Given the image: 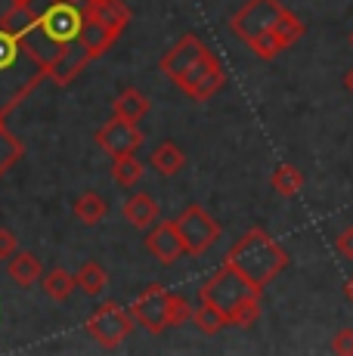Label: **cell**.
Here are the masks:
<instances>
[{"label": "cell", "mask_w": 353, "mask_h": 356, "mask_svg": "<svg viewBox=\"0 0 353 356\" xmlns=\"http://www.w3.org/2000/svg\"><path fill=\"white\" fill-rule=\"evenodd\" d=\"M40 38L38 13L16 0H0V115L10 118L47 81L50 56L31 44Z\"/></svg>", "instance_id": "obj_1"}, {"label": "cell", "mask_w": 353, "mask_h": 356, "mask_svg": "<svg viewBox=\"0 0 353 356\" xmlns=\"http://www.w3.org/2000/svg\"><path fill=\"white\" fill-rule=\"evenodd\" d=\"M261 289H254L236 266H229L223 260L220 270L214 276H208L205 285L199 289V300H208L217 310H223L229 325L251 328L261 319Z\"/></svg>", "instance_id": "obj_2"}, {"label": "cell", "mask_w": 353, "mask_h": 356, "mask_svg": "<svg viewBox=\"0 0 353 356\" xmlns=\"http://www.w3.org/2000/svg\"><path fill=\"white\" fill-rule=\"evenodd\" d=\"M227 264L236 266L254 289L263 291L285 270V266L291 264V254L276 242L273 236H270L267 229L254 227L227 251Z\"/></svg>", "instance_id": "obj_3"}, {"label": "cell", "mask_w": 353, "mask_h": 356, "mask_svg": "<svg viewBox=\"0 0 353 356\" xmlns=\"http://www.w3.org/2000/svg\"><path fill=\"white\" fill-rule=\"evenodd\" d=\"M285 10H288V6H282L279 0H248L245 6H239V10L233 13L229 29H233L236 38H239L242 44H248V50H251L254 44H261L263 38L273 34Z\"/></svg>", "instance_id": "obj_4"}, {"label": "cell", "mask_w": 353, "mask_h": 356, "mask_svg": "<svg viewBox=\"0 0 353 356\" xmlns=\"http://www.w3.org/2000/svg\"><path fill=\"white\" fill-rule=\"evenodd\" d=\"M133 323H137V319H133L131 310H124V307L115 304V300H103V304H97V310L87 316L84 328L99 347L115 350V347H121L131 338Z\"/></svg>", "instance_id": "obj_5"}, {"label": "cell", "mask_w": 353, "mask_h": 356, "mask_svg": "<svg viewBox=\"0 0 353 356\" xmlns=\"http://www.w3.org/2000/svg\"><path fill=\"white\" fill-rule=\"evenodd\" d=\"M84 29V6L53 0L44 13H38V31L50 47H63L74 40Z\"/></svg>", "instance_id": "obj_6"}, {"label": "cell", "mask_w": 353, "mask_h": 356, "mask_svg": "<svg viewBox=\"0 0 353 356\" xmlns=\"http://www.w3.org/2000/svg\"><path fill=\"white\" fill-rule=\"evenodd\" d=\"M223 84H227V72H223L220 59H217L211 50H208L192 68H186V72L176 78V87L195 102H205V99L217 97V93L223 90Z\"/></svg>", "instance_id": "obj_7"}, {"label": "cell", "mask_w": 353, "mask_h": 356, "mask_svg": "<svg viewBox=\"0 0 353 356\" xmlns=\"http://www.w3.org/2000/svg\"><path fill=\"white\" fill-rule=\"evenodd\" d=\"M176 229H180V236H183L186 254H192V257H202L217 238L223 236L220 223H217L202 204H189V208L176 217Z\"/></svg>", "instance_id": "obj_8"}, {"label": "cell", "mask_w": 353, "mask_h": 356, "mask_svg": "<svg viewBox=\"0 0 353 356\" xmlns=\"http://www.w3.org/2000/svg\"><path fill=\"white\" fill-rule=\"evenodd\" d=\"M131 313L149 334L167 332V328H171V319H167V289L158 282L146 285V289L137 294V300H133Z\"/></svg>", "instance_id": "obj_9"}, {"label": "cell", "mask_w": 353, "mask_h": 356, "mask_svg": "<svg viewBox=\"0 0 353 356\" xmlns=\"http://www.w3.org/2000/svg\"><path fill=\"white\" fill-rule=\"evenodd\" d=\"M90 63H93L90 50L84 47V40H81V38H74V40H69V44H63V47H56V50L50 53L47 78H50L56 87H65V84H72V81L78 78V74L84 72Z\"/></svg>", "instance_id": "obj_10"}, {"label": "cell", "mask_w": 353, "mask_h": 356, "mask_svg": "<svg viewBox=\"0 0 353 356\" xmlns=\"http://www.w3.org/2000/svg\"><path fill=\"white\" fill-rule=\"evenodd\" d=\"M142 143V130L133 124V121L121 118V115H112L103 127L97 130V146L106 149L112 159L118 155H133Z\"/></svg>", "instance_id": "obj_11"}, {"label": "cell", "mask_w": 353, "mask_h": 356, "mask_svg": "<svg viewBox=\"0 0 353 356\" xmlns=\"http://www.w3.org/2000/svg\"><path fill=\"white\" fill-rule=\"evenodd\" d=\"M146 251L158 260L161 266H171L186 254V245H183V236H180V229H176V220H158L155 227H149L146 229Z\"/></svg>", "instance_id": "obj_12"}, {"label": "cell", "mask_w": 353, "mask_h": 356, "mask_svg": "<svg viewBox=\"0 0 353 356\" xmlns=\"http://www.w3.org/2000/svg\"><path fill=\"white\" fill-rule=\"evenodd\" d=\"M301 38H304V22L291 10H285L282 19H279V25L273 29V34H270V38H263L261 44L251 47V53H254L257 59H267V63H270V59H276L282 50L295 47Z\"/></svg>", "instance_id": "obj_13"}, {"label": "cell", "mask_w": 353, "mask_h": 356, "mask_svg": "<svg viewBox=\"0 0 353 356\" xmlns=\"http://www.w3.org/2000/svg\"><path fill=\"white\" fill-rule=\"evenodd\" d=\"M205 53H208V47L202 44L199 34H183L171 50L161 56V72H165L167 81H174L176 84V78H180L186 68H192L202 56H205Z\"/></svg>", "instance_id": "obj_14"}, {"label": "cell", "mask_w": 353, "mask_h": 356, "mask_svg": "<svg viewBox=\"0 0 353 356\" xmlns=\"http://www.w3.org/2000/svg\"><path fill=\"white\" fill-rule=\"evenodd\" d=\"M121 214H124V220L131 223V227H137V229H149V227H155V223L161 220L158 202H155V198L149 195V193H133V195L124 202Z\"/></svg>", "instance_id": "obj_15"}, {"label": "cell", "mask_w": 353, "mask_h": 356, "mask_svg": "<svg viewBox=\"0 0 353 356\" xmlns=\"http://www.w3.org/2000/svg\"><path fill=\"white\" fill-rule=\"evenodd\" d=\"M84 13H90L93 19H99L103 25H108L115 34H124V29L131 25L133 13L124 0H93V3H84Z\"/></svg>", "instance_id": "obj_16"}, {"label": "cell", "mask_w": 353, "mask_h": 356, "mask_svg": "<svg viewBox=\"0 0 353 356\" xmlns=\"http://www.w3.org/2000/svg\"><path fill=\"white\" fill-rule=\"evenodd\" d=\"M81 40H84V47L90 50V56L93 59H99L103 53L108 50V47L115 44V40L121 38V34H115L108 25H103L99 19H93L90 13H84V29H81V34H78Z\"/></svg>", "instance_id": "obj_17"}, {"label": "cell", "mask_w": 353, "mask_h": 356, "mask_svg": "<svg viewBox=\"0 0 353 356\" xmlns=\"http://www.w3.org/2000/svg\"><path fill=\"white\" fill-rule=\"evenodd\" d=\"M6 273H10V279L19 289H31V285L40 282L44 266H40V260L35 254H28V251H16V254L6 260Z\"/></svg>", "instance_id": "obj_18"}, {"label": "cell", "mask_w": 353, "mask_h": 356, "mask_svg": "<svg viewBox=\"0 0 353 356\" xmlns=\"http://www.w3.org/2000/svg\"><path fill=\"white\" fill-rule=\"evenodd\" d=\"M149 164H152L161 177H176L186 168V152H183L174 140H161L158 146L152 149V155H149Z\"/></svg>", "instance_id": "obj_19"}, {"label": "cell", "mask_w": 353, "mask_h": 356, "mask_svg": "<svg viewBox=\"0 0 353 356\" xmlns=\"http://www.w3.org/2000/svg\"><path fill=\"white\" fill-rule=\"evenodd\" d=\"M72 211H74V217H78L81 223H87V227H97L99 220H106L108 202L97 193V189H87V193H81L78 198H74Z\"/></svg>", "instance_id": "obj_20"}, {"label": "cell", "mask_w": 353, "mask_h": 356, "mask_svg": "<svg viewBox=\"0 0 353 356\" xmlns=\"http://www.w3.org/2000/svg\"><path fill=\"white\" fill-rule=\"evenodd\" d=\"M22 155H25L22 140H19V136L6 127V118L0 115V180H3V177L10 174L19 161H22Z\"/></svg>", "instance_id": "obj_21"}, {"label": "cell", "mask_w": 353, "mask_h": 356, "mask_svg": "<svg viewBox=\"0 0 353 356\" xmlns=\"http://www.w3.org/2000/svg\"><path fill=\"white\" fill-rule=\"evenodd\" d=\"M115 115H121V118H127V121H133V124H140L142 118L149 115V99L142 97V93L137 90V87H127V90H121L118 97H115Z\"/></svg>", "instance_id": "obj_22"}, {"label": "cell", "mask_w": 353, "mask_h": 356, "mask_svg": "<svg viewBox=\"0 0 353 356\" xmlns=\"http://www.w3.org/2000/svg\"><path fill=\"white\" fill-rule=\"evenodd\" d=\"M40 289H44V294L50 300H69L72 298V291L78 289V279L72 276L69 270H63V266H53L47 276H40Z\"/></svg>", "instance_id": "obj_23"}, {"label": "cell", "mask_w": 353, "mask_h": 356, "mask_svg": "<svg viewBox=\"0 0 353 356\" xmlns=\"http://www.w3.org/2000/svg\"><path fill=\"white\" fill-rule=\"evenodd\" d=\"M74 279H78V289L87 294V298H99V294L106 291L108 285V273L103 264H97V260H84L81 264V270L74 273Z\"/></svg>", "instance_id": "obj_24"}, {"label": "cell", "mask_w": 353, "mask_h": 356, "mask_svg": "<svg viewBox=\"0 0 353 356\" xmlns=\"http://www.w3.org/2000/svg\"><path fill=\"white\" fill-rule=\"evenodd\" d=\"M270 186H273L276 195L295 198L297 193H301V186H304V174L295 168V164H279V168L273 170V180H270Z\"/></svg>", "instance_id": "obj_25"}, {"label": "cell", "mask_w": 353, "mask_h": 356, "mask_svg": "<svg viewBox=\"0 0 353 356\" xmlns=\"http://www.w3.org/2000/svg\"><path fill=\"white\" fill-rule=\"evenodd\" d=\"M142 177V161L137 159V155H118V159L112 161V180L115 186L121 189H131L137 186Z\"/></svg>", "instance_id": "obj_26"}, {"label": "cell", "mask_w": 353, "mask_h": 356, "mask_svg": "<svg viewBox=\"0 0 353 356\" xmlns=\"http://www.w3.org/2000/svg\"><path fill=\"white\" fill-rule=\"evenodd\" d=\"M192 323L199 328L202 334H217L220 328L229 325V319L223 316V310H217L214 304H208V300H199V307L192 310Z\"/></svg>", "instance_id": "obj_27"}, {"label": "cell", "mask_w": 353, "mask_h": 356, "mask_svg": "<svg viewBox=\"0 0 353 356\" xmlns=\"http://www.w3.org/2000/svg\"><path fill=\"white\" fill-rule=\"evenodd\" d=\"M192 310H195V307L189 304V300L183 298V294L167 291V319H171V328L183 325V323H189V319H192Z\"/></svg>", "instance_id": "obj_28"}, {"label": "cell", "mask_w": 353, "mask_h": 356, "mask_svg": "<svg viewBox=\"0 0 353 356\" xmlns=\"http://www.w3.org/2000/svg\"><path fill=\"white\" fill-rule=\"evenodd\" d=\"M16 251H19L16 232L6 229V227H0V260H10L13 254H16Z\"/></svg>", "instance_id": "obj_29"}, {"label": "cell", "mask_w": 353, "mask_h": 356, "mask_svg": "<svg viewBox=\"0 0 353 356\" xmlns=\"http://www.w3.org/2000/svg\"><path fill=\"white\" fill-rule=\"evenodd\" d=\"M331 350L341 353V356H353V328H341L331 341Z\"/></svg>", "instance_id": "obj_30"}, {"label": "cell", "mask_w": 353, "mask_h": 356, "mask_svg": "<svg viewBox=\"0 0 353 356\" xmlns=\"http://www.w3.org/2000/svg\"><path fill=\"white\" fill-rule=\"evenodd\" d=\"M335 251H338L341 257L353 260V227H344V229L335 236Z\"/></svg>", "instance_id": "obj_31"}, {"label": "cell", "mask_w": 353, "mask_h": 356, "mask_svg": "<svg viewBox=\"0 0 353 356\" xmlns=\"http://www.w3.org/2000/svg\"><path fill=\"white\" fill-rule=\"evenodd\" d=\"M344 87H347V93L353 97V65L347 68V72H344Z\"/></svg>", "instance_id": "obj_32"}, {"label": "cell", "mask_w": 353, "mask_h": 356, "mask_svg": "<svg viewBox=\"0 0 353 356\" xmlns=\"http://www.w3.org/2000/svg\"><path fill=\"white\" fill-rule=\"evenodd\" d=\"M344 298L353 304V276H347V282H344Z\"/></svg>", "instance_id": "obj_33"}, {"label": "cell", "mask_w": 353, "mask_h": 356, "mask_svg": "<svg viewBox=\"0 0 353 356\" xmlns=\"http://www.w3.org/2000/svg\"><path fill=\"white\" fill-rule=\"evenodd\" d=\"M16 3H19V6H31V3H35V0H16Z\"/></svg>", "instance_id": "obj_34"}, {"label": "cell", "mask_w": 353, "mask_h": 356, "mask_svg": "<svg viewBox=\"0 0 353 356\" xmlns=\"http://www.w3.org/2000/svg\"><path fill=\"white\" fill-rule=\"evenodd\" d=\"M347 44L353 47V29H350V34H347Z\"/></svg>", "instance_id": "obj_35"}, {"label": "cell", "mask_w": 353, "mask_h": 356, "mask_svg": "<svg viewBox=\"0 0 353 356\" xmlns=\"http://www.w3.org/2000/svg\"><path fill=\"white\" fill-rule=\"evenodd\" d=\"M63 3H81V0H63ZM81 6H84V3H81Z\"/></svg>", "instance_id": "obj_36"}, {"label": "cell", "mask_w": 353, "mask_h": 356, "mask_svg": "<svg viewBox=\"0 0 353 356\" xmlns=\"http://www.w3.org/2000/svg\"><path fill=\"white\" fill-rule=\"evenodd\" d=\"M81 3H93V0H81Z\"/></svg>", "instance_id": "obj_37"}]
</instances>
